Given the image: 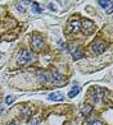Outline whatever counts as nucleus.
I'll list each match as a JSON object with an SVG mask.
<instances>
[{"instance_id": "nucleus-13", "label": "nucleus", "mask_w": 113, "mask_h": 125, "mask_svg": "<svg viewBox=\"0 0 113 125\" xmlns=\"http://www.w3.org/2000/svg\"><path fill=\"white\" fill-rule=\"evenodd\" d=\"M99 4H100V7H103V8H108V7H111L112 5V0H107V1H99Z\"/></svg>"}, {"instance_id": "nucleus-16", "label": "nucleus", "mask_w": 113, "mask_h": 125, "mask_svg": "<svg viewBox=\"0 0 113 125\" xmlns=\"http://www.w3.org/2000/svg\"><path fill=\"white\" fill-rule=\"evenodd\" d=\"M22 116H23L25 119H27L28 116H30V109H28V107H26V109H25V111L22 112Z\"/></svg>"}, {"instance_id": "nucleus-10", "label": "nucleus", "mask_w": 113, "mask_h": 125, "mask_svg": "<svg viewBox=\"0 0 113 125\" xmlns=\"http://www.w3.org/2000/svg\"><path fill=\"white\" fill-rule=\"evenodd\" d=\"M78 92H80V87H78V86H75V87H73V88L70 91V93H68V97L73 98V97H75V96H76Z\"/></svg>"}, {"instance_id": "nucleus-5", "label": "nucleus", "mask_w": 113, "mask_h": 125, "mask_svg": "<svg viewBox=\"0 0 113 125\" xmlns=\"http://www.w3.org/2000/svg\"><path fill=\"white\" fill-rule=\"evenodd\" d=\"M32 46H33V49H35L36 51H39V50H41L42 49V46H44V42H42V40L37 35H35L32 37Z\"/></svg>"}, {"instance_id": "nucleus-23", "label": "nucleus", "mask_w": 113, "mask_h": 125, "mask_svg": "<svg viewBox=\"0 0 113 125\" xmlns=\"http://www.w3.org/2000/svg\"><path fill=\"white\" fill-rule=\"evenodd\" d=\"M0 58H1V52H0Z\"/></svg>"}, {"instance_id": "nucleus-2", "label": "nucleus", "mask_w": 113, "mask_h": 125, "mask_svg": "<svg viewBox=\"0 0 113 125\" xmlns=\"http://www.w3.org/2000/svg\"><path fill=\"white\" fill-rule=\"evenodd\" d=\"M49 77H50V81H52L53 83H55V84H62V83H64V82H66L64 77H63V75H60L59 73H56L55 70L50 72Z\"/></svg>"}, {"instance_id": "nucleus-6", "label": "nucleus", "mask_w": 113, "mask_h": 125, "mask_svg": "<svg viewBox=\"0 0 113 125\" xmlns=\"http://www.w3.org/2000/svg\"><path fill=\"white\" fill-rule=\"evenodd\" d=\"M70 50H71V54H72V58H73V60H78V59L84 58V54H82L81 51L78 50L76 46H71V47H70Z\"/></svg>"}, {"instance_id": "nucleus-22", "label": "nucleus", "mask_w": 113, "mask_h": 125, "mask_svg": "<svg viewBox=\"0 0 113 125\" xmlns=\"http://www.w3.org/2000/svg\"><path fill=\"white\" fill-rule=\"evenodd\" d=\"M64 125H71V124H70V123H66V124H64Z\"/></svg>"}, {"instance_id": "nucleus-15", "label": "nucleus", "mask_w": 113, "mask_h": 125, "mask_svg": "<svg viewBox=\"0 0 113 125\" xmlns=\"http://www.w3.org/2000/svg\"><path fill=\"white\" fill-rule=\"evenodd\" d=\"M39 119L37 117H33V119H31L30 120V123H28V125H39Z\"/></svg>"}, {"instance_id": "nucleus-3", "label": "nucleus", "mask_w": 113, "mask_h": 125, "mask_svg": "<svg viewBox=\"0 0 113 125\" xmlns=\"http://www.w3.org/2000/svg\"><path fill=\"white\" fill-rule=\"evenodd\" d=\"M91 50L94 51L95 54H101V52H104V51L107 50V46H105L104 42L98 41V42H94L91 45Z\"/></svg>"}, {"instance_id": "nucleus-19", "label": "nucleus", "mask_w": 113, "mask_h": 125, "mask_svg": "<svg viewBox=\"0 0 113 125\" xmlns=\"http://www.w3.org/2000/svg\"><path fill=\"white\" fill-rule=\"evenodd\" d=\"M91 125H101V123H100V121H94Z\"/></svg>"}, {"instance_id": "nucleus-7", "label": "nucleus", "mask_w": 113, "mask_h": 125, "mask_svg": "<svg viewBox=\"0 0 113 125\" xmlns=\"http://www.w3.org/2000/svg\"><path fill=\"white\" fill-rule=\"evenodd\" d=\"M103 94H104V91H103V89L95 88V89H94V92H93V96H91V100H93L94 102H98L99 98H100Z\"/></svg>"}, {"instance_id": "nucleus-21", "label": "nucleus", "mask_w": 113, "mask_h": 125, "mask_svg": "<svg viewBox=\"0 0 113 125\" xmlns=\"http://www.w3.org/2000/svg\"><path fill=\"white\" fill-rule=\"evenodd\" d=\"M3 111H4V107H3V106H1V105H0V114H1V112H3Z\"/></svg>"}, {"instance_id": "nucleus-9", "label": "nucleus", "mask_w": 113, "mask_h": 125, "mask_svg": "<svg viewBox=\"0 0 113 125\" xmlns=\"http://www.w3.org/2000/svg\"><path fill=\"white\" fill-rule=\"evenodd\" d=\"M37 75H39V78H40V81H41L42 83H48V82L50 81L49 74H48V73H45V72L39 70V72H37Z\"/></svg>"}, {"instance_id": "nucleus-8", "label": "nucleus", "mask_w": 113, "mask_h": 125, "mask_svg": "<svg viewBox=\"0 0 113 125\" xmlns=\"http://www.w3.org/2000/svg\"><path fill=\"white\" fill-rule=\"evenodd\" d=\"M48 98L50 101H63L64 96H63V93H60V92H53L52 94H49Z\"/></svg>"}, {"instance_id": "nucleus-1", "label": "nucleus", "mask_w": 113, "mask_h": 125, "mask_svg": "<svg viewBox=\"0 0 113 125\" xmlns=\"http://www.w3.org/2000/svg\"><path fill=\"white\" fill-rule=\"evenodd\" d=\"M32 60H33V56H32V54L30 52V51L28 50H22L19 56H18L17 62H18V65H25V64H27V62H30Z\"/></svg>"}, {"instance_id": "nucleus-11", "label": "nucleus", "mask_w": 113, "mask_h": 125, "mask_svg": "<svg viewBox=\"0 0 113 125\" xmlns=\"http://www.w3.org/2000/svg\"><path fill=\"white\" fill-rule=\"evenodd\" d=\"M70 27H71V31H73V32H77V31H78V21H77V19H75V21H71Z\"/></svg>"}, {"instance_id": "nucleus-20", "label": "nucleus", "mask_w": 113, "mask_h": 125, "mask_svg": "<svg viewBox=\"0 0 113 125\" xmlns=\"http://www.w3.org/2000/svg\"><path fill=\"white\" fill-rule=\"evenodd\" d=\"M7 125H17V123L15 121H12V123H8Z\"/></svg>"}, {"instance_id": "nucleus-17", "label": "nucleus", "mask_w": 113, "mask_h": 125, "mask_svg": "<svg viewBox=\"0 0 113 125\" xmlns=\"http://www.w3.org/2000/svg\"><path fill=\"white\" fill-rule=\"evenodd\" d=\"M15 7H17V9H18L21 13H25V8H23V7H21L19 3H15Z\"/></svg>"}, {"instance_id": "nucleus-12", "label": "nucleus", "mask_w": 113, "mask_h": 125, "mask_svg": "<svg viewBox=\"0 0 113 125\" xmlns=\"http://www.w3.org/2000/svg\"><path fill=\"white\" fill-rule=\"evenodd\" d=\"M91 110H93V107L90 106V105H86V106L82 109V115H84V116H87L91 112Z\"/></svg>"}, {"instance_id": "nucleus-4", "label": "nucleus", "mask_w": 113, "mask_h": 125, "mask_svg": "<svg viewBox=\"0 0 113 125\" xmlns=\"http://www.w3.org/2000/svg\"><path fill=\"white\" fill-rule=\"evenodd\" d=\"M82 28H84V32L85 33H87V35H90V33H93L94 32V23L91 21H89V19H84L82 22Z\"/></svg>"}, {"instance_id": "nucleus-18", "label": "nucleus", "mask_w": 113, "mask_h": 125, "mask_svg": "<svg viewBox=\"0 0 113 125\" xmlns=\"http://www.w3.org/2000/svg\"><path fill=\"white\" fill-rule=\"evenodd\" d=\"M5 101H7V104H12V102L14 101V97H13V96H8Z\"/></svg>"}, {"instance_id": "nucleus-14", "label": "nucleus", "mask_w": 113, "mask_h": 125, "mask_svg": "<svg viewBox=\"0 0 113 125\" xmlns=\"http://www.w3.org/2000/svg\"><path fill=\"white\" fill-rule=\"evenodd\" d=\"M32 9H33V12H36V13L42 12V8L39 7V4H37V3H32Z\"/></svg>"}]
</instances>
